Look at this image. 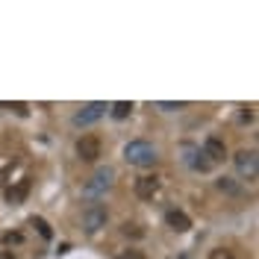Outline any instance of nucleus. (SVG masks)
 <instances>
[{"mask_svg": "<svg viewBox=\"0 0 259 259\" xmlns=\"http://www.w3.org/2000/svg\"><path fill=\"white\" fill-rule=\"evenodd\" d=\"M112 177H115L112 168H97L95 174L89 177V183H85V189H82V192L89 194V197H97V194H103L109 186H112Z\"/></svg>", "mask_w": 259, "mask_h": 259, "instance_id": "3", "label": "nucleus"}, {"mask_svg": "<svg viewBox=\"0 0 259 259\" xmlns=\"http://www.w3.org/2000/svg\"><path fill=\"white\" fill-rule=\"evenodd\" d=\"M77 156L82 162H95L100 156V139L97 136H80L77 139Z\"/></svg>", "mask_w": 259, "mask_h": 259, "instance_id": "6", "label": "nucleus"}, {"mask_svg": "<svg viewBox=\"0 0 259 259\" xmlns=\"http://www.w3.org/2000/svg\"><path fill=\"white\" fill-rule=\"evenodd\" d=\"M200 153L206 156L209 165H215V162H224L227 159V145L218 139V136H209V139L203 142V150H200Z\"/></svg>", "mask_w": 259, "mask_h": 259, "instance_id": "7", "label": "nucleus"}, {"mask_svg": "<svg viewBox=\"0 0 259 259\" xmlns=\"http://www.w3.org/2000/svg\"><path fill=\"white\" fill-rule=\"evenodd\" d=\"M218 189H221V192H230V194H236V192H239V189H236V186H233V183H230L227 177L218 180Z\"/></svg>", "mask_w": 259, "mask_h": 259, "instance_id": "16", "label": "nucleus"}, {"mask_svg": "<svg viewBox=\"0 0 259 259\" xmlns=\"http://www.w3.org/2000/svg\"><path fill=\"white\" fill-rule=\"evenodd\" d=\"M115 259H147L145 250H139V247H127V250H118Z\"/></svg>", "mask_w": 259, "mask_h": 259, "instance_id": "13", "label": "nucleus"}, {"mask_svg": "<svg viewBox=\"0 0 259 259\" xmlns=\"http://www.w3.org/2000/svg\"><path fill=\"white\" fill-rule=\"evenodd\" d=\"M180 106H183V103H159V109H168V112H171V109H180Z\"/></svg>", "mask_w": 259, "mask_h": 259, "instance_id": "18", "label": "nucleus"}, {"mask_svg": "<svg viewBox=\"0 0 259 259\" xmlns=\"http://www.w3.org/2000/svg\"><path fill=\"white\" fill-rule=\"evenodd\" d=\"M180 259H189V256H180Z\"/></svg>", "mask_w": 259, "mask_h": 259, "instance_id": "20", "label": "nucleus"}, {"mask_svg": "<svg viewBox=\"0 0 259 259\" xmlns=\"http://www.w3.org/2000/svg\"><path fill=\"white\" fill-rule=\"evenodd\" d=\"M106 218H109V212H106L103 203H89L82 209V230L85 233H97L100 227H106Z\"/></svg>", "mask_w": 259, "mask_h": 259, "instance_id": "2", "label": "nucleus"}, {"mask_svg": "<svg viewBox=\"0 0 259 259\" xmlns=\"http://www.w3.org/2000/svg\"><path fill=\"white\" fill-rule=\"evenodd\" d=\"M256 168H259L256 150H239V153H236V171H239L244 180H256Z\"/></svg>", "mask_w": 259, "mask_h": 259, "instance_id": "5", "label": "nucleus"}, {"mask_svg": "<svg viewBox=\"0 0 259 259\" xmlns=\"http://www.w3.org/2000/svg\"><path fill=\"white\" fill-rule=\"evenodd\" d=\"M30 224L35 227V230H38V236H41L45 242H50V239H53V230H50V224L45 221V218H38V215H32V218H30Z\"/></svg>", "mask_w": 259, "mask_h": 259, "instance_id": "11", "label": "nucleus"}, {"mask_svg": "<svg viewBox=\"0 0 259 259\" xmlns=\"http://www.w3.org/2000/svg\"><path fill=\"white\" fill-rule=\"evenodd\" d=\"M165 224L171 227V230H177V233H186V230H192V218L183 209H171L165 215Z\"/></svg>", "mask_w": 259, "mask_h": 259, "instance_id": "8", "label": "nucleus"}, {"mask_svg": "<svg viewBox=\"0 0 259 259\" xmlns=\"http://www.w3.org/2000/svg\"><path fill=\"white\" fill-rule=\"evenodd\" d=\"M124 159H127L130 165H136V168H150L159 156H156V147L150 145V142L136 139V142H130V145L124 147Z\"/></svg>", "mask_w": 259, "mask_h": 259, "instance_id": "1", "label": "nucleus"}, {"mask_svg": "<svg viewBox=\"0 0 259 259\" xmlns=\"http://www.w3.org/2000/svg\"><path fill=\"white\" fill-rule=\"evenodd\" d=\"M0 259H15V256H12V250H3V253H0Z\"/></svg>", "mask_w": 259, "mask_h": 259, "instance_id": "19", "label": "nucleus"}, {"mask_svg": "<svg viewBox=\"0 0 259 259\" xmlns=\"http://www.w3.org/2000/svg\"><path fill=\"white\" fill-rule=\"evenodd\" d=\"M27 192H30V180H21L15 189H9V192H6V197H9V203H21Z\"/></svg>", "mask_w": 259, "mask_h": 259, "instance_id": "10", "label": "nucleus"}, {"mask_svg": "<svg viewBox=\"0 0 259 259\" xmlns=\"http://www.w3.org/2000/svg\"><path fill=\"white\" fill-rule=\"evenodd\" d=\"M209 259H236L233 256V250H227V247H218V250H212Z\"/></svg>", "mask_w": 259, "mask_h": 259, "instance_id": "15", "label": "nucleus"}, {"mask_svg": "<svg viewBox=\"0 0 259 259\" xmlns=\"http://www.w3.org/2000/svg\"><path fill=\"white\" fill-rule=\"evenodd\" d=\"M3 242L9 244V242H21V236H18V233H6V236H3Z\"/></svg>", "mask_w": 259, "mask_h": 259, "instance_id": "17", "label": "nucleus"}, {"mask_svg": "<svg viewBox=\"0 0 259 259\" xmlns=\"http://www.w3.org/2000/svg\"><path fill=\"white\" fill-rule=\"evenodd\" d=\"M0 106H3V109H12V112H18V115H27V103H3V100H0Z\"/></svg>", "mask_w": 259, "mask_h": 259, "instance_id": "14", "label": "nucleus"}, {"mask_svg": "<svg viewBox=\"0 0 259 259\" xmlns=\"http://www.w3.org/2000/svg\"><path fill=\"white\" fill-rule=\"evenodd\" d=\"M106 103H100V100H95V103H85L80 112L74 115V127H89V124H95V121H100L103 115H106Z\"/></svg>", "mask_w": 259, "mask_h": 259, "instance_id": "4", "label": "nucleus"}, {"mask_svg": "<svg viewBox=\"0 0 259 259\" xmlns=\"http://www.w3.org/2000/svg\"><path fill=\"white\" fill-rule=\"evenodd\" d=\"M156 192H159V180H156V177H139V180H136V197L150 200Z\"/></svg>", "mask_w": 259, "mask_h": 259, "instance_id": "9", "label": "nucleus"}, {"mask_svg": "<svg viewBox=\"0 0 259 259\" xmlns=\"http://www.w3.org/2000/svg\"><path fill=\"white\" fill-rule=\"evenodd\" d=\"M109 109H112L115 121H124V118H130V112H133V103H130V100H118V103L109 106Z\"/></svg>", "mask_w": 259, "mask_h": 259, "instance_id": "12", "label": "nucleus"}]
</instances>
